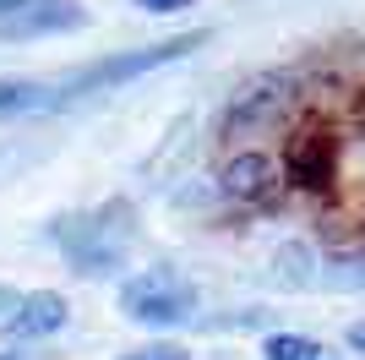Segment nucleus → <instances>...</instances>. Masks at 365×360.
Instances as JSON below:
<instances>
[{
  "instance_id": "nucleus-1",
  "label": "nucleus",
  "mask_w": 365,
  "mask_h": 360,
  "mask_svg": "<svg viewBox=\"0 0 365 360\" xmlns=\"http://www.w3.org/2000/svg\"><path fill=\"white\" fill-rule=\"evenodd\" d=\"M300 104V76L294 71H267L257 82H245L235 99H229L224 120H218V142L235 148L245 136H278V126L294 115Z\"/></svg>"
},
{
  "instance_id": "nucleus-2",
  "label": "nucleus",
  "mask_w": 365,
  "mask_h": 360,
  "mask_svg": "<svg viewBox=\"0 0 365 360\" xmlns=\"http://www.w3.org/2000/svg\"><path fill=\"white\" fill-rule=\"evenodd\" d=\"M202 44H207V33H180V39H164V44L125 49V55H109V60H98V66H82V71H71L66 82H49V88H55V104H61V99H82V93H104V88L131 82V76L158 71V66H169V60H185Z\"/></svg>"
},
{
  "instance_id": "nucleus-3",
  "label": "nucleus",
  "mask_w": 365,
  "mask_h": 360,
  "mask_svg": "<svg viewBox=\"0 0 365 360\" xmlns=\"http://www.w3.org/2000/svg\"><path fill=\"white\" fill-rule=\"evenodd\" d=\"M120 311L142 328H180L197 316V284L180 268H142L120 284Z\"/></svg>"
},
{
  "instance_id": "nucleus-4",
  "label": "nucleus",
  "mask_w": 365,
  "mask_h": 360,
  "mask_svg": "<svg viewBox=\"0 0 365 360\" xmlns=\"http://www.w3.org/2000/svg\"><path fill=\"white\" fill-rule=\"evenodd\" d=\"M218 191L245 202V208H278L289 196V180L278 164L273 148H251V142H235L218 164Z\"/></svg>"
},
{
  "instance_id": "nucleus-5",
  "label": "nucleus",
  "mask_w": 365,
  "mask_h": 360,
  "mask_svg": "<svg viewBox=\"0 0 365 360\" xmlns=\"http://www.w3.org/2000/svg\"><path fill=\"white\" fill-rule=\"evenodd\" d=\"M115 208H120V202L98 208L93 219H82V224H61V246H66L76 273H109L120 262V246H125V229L131 224H109Z\"/></svg>"
},
{
  "instance_id": "nucleus-6",
  "label": "nucleus",
  "mask_w": 365,
  "mask_h": 360,
  "mask_svg": "<svg viewBox=\"0 0 365 360\" xmlns=\"http://www.w3.org/2000/svg\"><path fill=\"white\" fill-rule=\"evenodd\" d=\"M66 306L61 289H33V295H16V306L6 311V339H49V333L66 328Z\"/></svg>"
},
{
  "instance_id": "nucleus-7",
  "label": "nucleus",
  "mask_w": 365,
  "mask_h": 360,
  "mask_svg": "<svg viewBox=\"0 0 365 360\" xmlns=\"http://www.w3.org/2000/svg\"><path fill=\"white\" fill-rule=\"evenodd\" d=\"M55 88L49 82H28V76H6L0 82V115H28V109H49Z\"/></svg>"
},
{
  "instance_id": "nucleus-8",
  "label": "nucleus",
  "mask_w": 365,
  "mask_h": 360,
  "mask_svg": "<svg viewBox=\"0 0 365 360\" xmlns=\"http://www.w3.org/2000/svg\"><path fill=\"white\" fill-rule=\"evenodd\" d=\"M0 22H11L22 33H38V28H71L66 16H49L44 0H0Z\"/></svg>"
},
{
  "instance_id": "nucleus-9",
  "label": "nucleus",
  "mask_w": 365,
  "mask_h": 360,
  "mask_svg": "<svg viewBox=\"0 0 365 360\" xmlns=\"http://www.w3.org/2000/svg\"><path fill=\"white\" fill-rule=\"evenodd\" d=\"M267 360H327V349L317 339H300V333H273L267 344H262Z\"/></svg>"
},
{
  "instance_id": "nucleus-10",
  "label": "nucleus",
  "mask_w": 365,
  "mask_h": 360,
  "mask_svg": "<svg viewBox=\"0 0 365 360\" xmlns=\"http://www.w3.org/2000/svg\"><path fill=\"white\" fill-rule=\"evenodd\" d=\"M120 360H191V349H180V344H142V349H131V355H120Z\"/></svg>"
},
{
  "instance_id": "nucleus-11",
  "label": "nucleus",
  "mask_w": 365,
  "mask_h": 360,
  "mask_svg": "<svg viewBox=\"0 0 365 360\" xmlns=\"http://www.w3.org/2000/svg\"><path fill=\"white\" fill-rule=\"evenodd\" d=\"M142 11H153V16H169V11H185V6H197V0H137Z\"/></svg>"
},
{
  "instance_id": "nucleus-12",
  "label": "nucleus",
  "mask_w": 365,
  "mask_h": 360,
  "mask_svg": "<svg viewBox=\"0 0 365 360\" xmlns=\"http://www.w3.org/2000/svg\"><path fill=\"white\" fill-rule=\"evenodd\" d=\"M349 344H354V349L365 355V322H354V328H349Z\"/></svg>"
},
{
  "instance_id": "nucleus-13",
  "label": "nucleus",
  "mask_w": 365,
  "mask_h": 360,
  "mask_svg": "<svg viewBox=\"0 0 365 360\" xmlns=\"http://www.w3.org/2000/svg\"><path fill=\"white\" fill-rule=\"evenodd\" d=\"M11 306H16V289H11V284H0V311H11Z\"/></svg>"
}]
</instances>
